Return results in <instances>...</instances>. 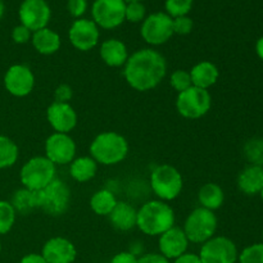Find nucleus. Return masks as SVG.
I'll use <instances>...</instances> for the list:
<instances>
[{
	"label": "nucleus",
	"instance_id": "nucleus-27",
	"mask_svg": "<svg viewBox=\"0 0 263 263\" xmlns=\"http://www.w3.org/2000/svg\"><path fill=\"white\" fill-rule=\"evenodd\" d=\"M117 203L118 200L110 190L102 189L92 194L90 199V208L98 216H109Z\"/></svg>",
	"mask_w": 263,
	"mask_h": 263
},
{
	"label": "nucleus",
	"instance_id": "nucleus-44",
	"mask_svg": "<svg viewBox=\"0 0 263 263\" xmlns=\"http://www.w3.org/2000/svg\"><path fill=\"white\" fill-rule=\"evenodd\" d=\"M3 14H4V3L3 0H0V20L3 18Z\"/></svg>",
	"mask_w": 263,
	"mask_h": 263
},
{
	"label": "nucleus",
	"instance_id": "nucleus-48",
	"mask_svg": "<svg viewBox=\"0 0 263 263\" xmlns=\"http://www.w3.org/2000/svg\"><path fill=\"white\" fill-rule=\"evenodd\" d=\"M262 239H263V234H262Z\"/></svg>",
	"mask_w": 263,
	"mask_h": 263
},
{
	"label": "nucleus",
	"instance_id": "nucleus-3",
	"mask_svg": "<svg viewBox=\"0 0 263 263\" xmlns=\"http://www.w3.org/2000/svg\"><path fill=\"white\" fill-rule=\"evenodd\" d=\"M128 143L125 136L116 131H105L94 138L90 144L91 158L98 164L116 166L125 161L128 154Z\"/></svg>",
	"mask_w": 263,
	"mask_h": 263
},
{
	"label": "nucleus",
	"instance_id": "nucleus-10",
	"mask_svg": "<svg viewBox=\"0 0 263 263\" xmlns=\"http://www.w3.org/2000/svg\"><path fill=\"white\" fill-rule=\"evenodd\" d=\"M198 256L202 263H236L239 253L231 239L226 236H213L202 244Z\"/></svg>",
	"mask_w": 263,
	"mask_h": 263
},
{
	"label": "nucleus",
	"instance_id": "nucleus-38",
	"mask_svg": "<svg viewBox=\"0 0 263 263\" xmlns=\"http://www.w3.org/2000/svg\"><path fill=\"white\" fill-rule=\"evenodd\" d=\"M72 95H73L72 87L69 86V85L62 84L59 85L55 89V91H54V97H55V100H54V102L68 103L69 100L72 99Z\"/></svg>",
	"mask_w": 263,
	"mask_h": 263
},
{
	"label": "nucleus",
	"instance_id": "nucleus-37",
	"mask_svg": "<svg viewBox=\"0 0 263 263\" xmlns=\"http://www.w3.org/2000/svg\"><path fill=\"white\" fill-rule=\"evenodd\" d=\"M31 37L32 32L23 25H18L13 28L12 39L15 44H26L31 40Z\"/></svg>",
	"mask_w": 263,
	"mask_h": 263
},
{
	"label": "nucleus",
	"instance_id": "nucleus-18",
	"mask_svg": "<svg viewBox=\"0 0 263 263\" xmlns=\"http://www.w3.org/2000/svg\"><path fill=\"white\" fill-rule=\"evenodd\" d=\"M158 247L162 256L166 257L167 259H176L186 253L189 240L181 228L174 226L159 236Z\"/></svg>",
	"mask_w": 263,
	"mask_h": 263
},
{
	"label": "nucleus",
	"instance_id": "nucleus-40",
	"mask_svg": "<svg viewBox=\"0 0 263 263\" xmlns=\"http://www.w3.org/2000/svg\"><path fill=\"white\" fill-rule=\"evenodd\" d=\"M138 263H171L161 253H148L138 258Z\"/></svg>",
	"mask_w": 263,
	"mask_h": 263
},
{
	"label": "nucleus",
	"instance_id": "nucleus-5",
	"mask_svg": "<svg viewBox=\"0 0 263 263\" xmlns=\"http://www.w3.org/2000/svg\"><path fill=\"white\" fill-rule=\"evenodd\" d=\"M151 185L159 200L170 202L181 194L184 180L176 167L171 164H159L152 171Z\"/></svg>",
	"mask_w": 263,
	"mask_h": 263
},
{
	"label": "nucleus",
	"instance_id": "nucleus-14",
	"mask_svg": "<svg viewBox=\"0 0 263 263\" xmlns=\"http://www.w3.org/2000/svg\"><path fill=\"white\" fill-rule=\"evenodd\" d=\"M68 37L73 48L80 51H89L99 43V27L94 21L79 18L72 23L68 31Z\"/></svg>",
	"mask_w": 263,
	"mask_h": 263
},
{
	"label": "nucleus",
	"instance_id": "nucleus-36",
	"mask_svg": "<svg viewBox=\"0 0 263 263\" xmlns=\"http://www.w3.org/2000/svg\"><path fill=\"white\" fill-rule=\"evenodd\" d=\"M67 9L74 18H81L87 9V0H68Z\"/></svg>",
	"mask_w": 263,
	"mask_h": 263
},
{
	"label": "nucleus",
	"instance_id": "nucleus-32",
	"mask_svg": "<svg viewBox=\"0 0 263 263\" xmlns=\"http://www.w3.org/2000/svg\"><path fill=\"white\" fill-rule=\"evenodd\" d=\"M239 263H263V243L252 244L241 251L238 257Z\"/></svg>",
	"mask_w": 263,
	"mask_h": 263
},
{
	"label": "nucleus",
	"instance_id": "nucleus-20",
	"mask_svg": "<svg viewBox=\"0 0 263 263\" xmlns=\"http://www.w3.org/2000/svg\"><path fill=\"white\" fill-rule=\"evenodd\" d=\"M190 77H192L193 86L208 90L217 82L220 71L212 62L202 61L190 69Z\"/></svg>",
	"mask_w": 263,
	"mask_h": 263
},
{
	"label": "nucleus",
	"instance_id": "nucleus-33",
	"mask_svg": "<svg viewBox=\"0 0 263 263\" xmlns=\"http://www.w3.org/2000/svg\"><path fill=\"white\" fill-rule=\"evenodd\" d=\"M170 84L176 91H185L193 86L190 72L185 71V69H176V71L172 72L171 77H170Z\"/></svg>",
	"mask_w": 263,
	"mask_h": 263
},
{
	"label": "nucleus",
	"instance_id": "nucleus-1",
	"mask_svg": "<svg viewBox=\"0 0 263 263\" xmlns=\"http://www.w3.org/2000/svg\"><path fill=\"white\" fill-rule=\"evenodd\" d=\"M166 73V58L151 48L140 49L131 54L123 66V77L136 91H149L157 87Z\"/></svg>",
	"mask_w": 263,
	"mask_h": 263
},
{
	"label": "nucleus",
	"instance_id": "nucleus-43",
	"mask_svg": "<svg viewBox=\"0 0 263 263\" xmlns=\"http://www.w3.org/2000/svg\"><path fill=\"white\" fill-rule=\"evenodd\" d=\"M256 51H257V55H258L259 58H261L263 61V36H262V37H259L258 40H257Z\"/></svg>",
	"mask_w": 263,
	"mask_h": 263
},
{
	"label": "nucleus",
	"instance_id": "nucleus-17",
	"mask_svg": "<svg viewBox=\"0 0 263 263\" xmlns=\"http://www.w3.org/2000/svg\"><path fill=\"white\" fill-rule=\"evenodd\" d=\"M41 256L48 263H73L77 257V251L71 240L55 236L44 244Z\"/></svg>",
	"mask_w": 263,
	"mask_h": 263
},
{
	"label": "nucleus",
	"instance_id": "nucleus-15",
	"mask_svg": "<svg viewBox=\"0 0 263 263\" xmlns=\"http://www.w3.org/2000/svg\"><path fill=\"white\" fill-rule=\"evenodd\" d=\"M4 85L8 92L13 97H27L35 87V76L30 67L25 64H14L5 72Z\"/></svg>",
	"mask_w": 263,
	"mask_h": 263
},
{
	"label": "nucleus",
	"instance_id": "nucleus-28",
	"mask_svg": "<svg viewBox=\"0 0 263 263\" xmlns=\"http://www.w3.org/2000/svg\"><path fill=\"white\" fill-rule=\"evenodd\" d=\"M20 151L12 139L0 135V170L12 167L17 162Z\"/></svg>",
	"mask_w": 263,
	"mask_h": 263
},
{
	"label": "nucleus",
	"instance_id": "nucleus-22",
	"mask_svg": "<svg viewBox=\"0 0 263 263\" xmlns=\"http://www.w3.org/2000/svg\"><path fill=\"white\" fill-rule=\"evenodd\" d=\"M238 186L247 195H256L263 187V167L248 166L240 172L238 177Z\"/></svg>",
	"mask_w": 263,
	"mask_h": 263
},
{
	"label": "nucleus",
	"instance_id": "nucleus-4",
	"mask_svg": "<svg viewBox=\"0 0 263 263\" xmlns=\"http://www.w3.org/2000/svg\"><path fill=\"white\" fill-rule=\"evenodd\" d=\"M217 226L218 220L213 211L198 207L189 213L182 230L189 243L203 244L215 236Z\"/></svg>",
	"mask_w": 263,
	"mask_h": 263
},
{
	"label": "nucleus",
	"instance_id": "nucleus-29",
	"mask_svg": "<svg viewBox=\"0 0 263 263\" xmlns=\"http://www.w3.org/2000/svg\"><path fill=\"white\" fill-rule=\"evenodd\" d=\"M15 216L17 213L13 205L9 202L0 200V235H4L12 230L15 222Z\"/></svg>",
	"mask_w": 263,
	"mask_h": 263
},
{
	"label": "nucleus",
	"instance_id": "nucleus-25",
	"mask_svg": "<svg viewBox=\"0 0 263 263\" xmlns=\"http://www.w3.org/2000/svg\"><path fill=\"white\" fill-rule=\"evenodd\" d=\"M98 172V163L91 157H79L69 163V174L77 182H87L94 179Z\"/></svg>",
	"mask_w": 263,
	"mask_h": 263
},
{
	"label": "nucleus",
	"instance_id": "nucleus-42",
	"mask_svg": "<svg viewBox=\"0 0 263 263\" xmlns=\"http://www.w3.org/2000/svg\"><path fill=\"white\" fill-rule=\"evenodd\" d=\"M20 263H48V262L44 259V257L41 256V254L30 253V254H27V256L23 257V258L21 259Z\"/></svg>",
	"mask_w": 263,
	"mask_h": 263
},
{
	"label": "nucleus",
	"instance_id": "nucleus-8",
	"mask_svg": "<svg viewBox=\"0 0 263 263\" xmlns=\"http://www.w3.org/2000/svg\"><path fill=\"white\" fill-rule=\"evenodd\" d=\"M39 208L50 216H62L71 202V189L63 180L54 179L43 190L37 192Z\"/></svg>",
	"mask_w": 263,
	"mask_h": 263
},
{
	"label": "nucleus",
	"instance_id": "nucleus-19",
	"mask_svg": "<svg viewBox=\"0 0 263 263\" xmlns=\"http://www.w3.org/2000/svg\"><path fill=\"white\" fill-rule=\"evenodd\" d=\"M100 58L108 67H123L128 59V51L125 44L118 39H109L100 45Z\"/></svg>",
	"mask_w": 263,
	"mask_h": 263
},
{
	"label": "nucleus",
	"instance_id": "nucleus-6",
	"mask_svg": "<svg viewBox=\"0 0 263 263\" xmlns=\"http://www.w3.org/2000/svg\"><path fill=\"white\" fill-rule=\"evenodd\" d=\"M55 174L57 166L45 156L33 157L21 168V182L26 189L40 192L57 179Z\"/></svg>",
	"mask_w": 263,
	"mask_h": 263
},
{
	"label": "nucleus",
	"instance_id": "nucleus-35",
	"mask_svg": "<svg viewBox=\"0 0 263 263\" xmlns=\"http://www.w3.org/2000/svg\"><path fill=\"white\" fill-rule=\"evenodd\" d=\"M172 25H174V33H179V35H189L193 31L194 23L193 20L187 15H182V17L172 18Z\"/></svg>",
	"mask_w": 263,
	"mask_h": 263
},
{
	"label": "nucleus",
	"instance_id": "nucleus-31",
	"mask_svg": "<svg viewBox=\"0 0 263 263\" xmlns=\"http://www.w3.org/2000/svg\"><path fill=\"white\" fill-rule=\"evenodd\" d=\"M192 8L193 0H166L167 14L171 18L187 15Z\"/></svg>",
	"mask_w": 263,
	"mask_h": 263
},
{
	"label": "nucleus",
	"instance_id": "nucleus-26",
	"mask_svg": "<svg viewBox=\"0 0 263 263\" xmlns=\"http://www.w3.org/2000/svg\"><path fill=\"white\" fill-rule=\"evenodd\" d=\"M10 204L14 208L15 213H20V215H28V213L32 212L33 210L39 208L37 192H32V190L26 189V187L17 190V192L13 194L12 203H10Z\"/></svg>",
	"mask_w": 263,
	"mask_h": 263
},
{
	"label": "nucleus",
	"instance_id": "nucleus-41",
	"mask_svg": "<svg viewBox=\"0 0 263 263\" xmlns=\"http://www.w3.org/2000/svg\"><path fill=\"white\" fill-rule=\"evenodd\" d=\"M174 263H202L199 256L194 253H184L179 258L175 259Z\"/></svg>",
	"mask_w": 263,
	"mask_h": 263
},
{
	"label": "nucleus",
	"instance_id": "nucleus-45",
	"mask_svg": "<svg viewBox=\"0 0 263 263\" xmlns=\"http://www.w3.org/2000/svg\"><path fill=\"white\" fill-rule=\"evenodd\" d=\"M136 2L141 3V2H143V0H125V3H126V4H127V3H136Z\"/></svg>",
	"mask_w": 263,
	"mask_h": 263
},
{
	"label": "nucleus",
	"instance_id": "nucleus-24",
	"mask_svg": "<svg viewBox=\"0 0 263 263\" xmlns=\"http://www.w3.org/2000/svg\"><path fill=\"white\" fill-rule=\"evenodd\" d=\"M225 200V194L220 185L213 184V182H208L204 184L198 192V202H199L200 207L205 208L215 212L216 210L221 208Z\"/></svg>",
	"mask_w": 263,
	"mask_h": 263
},
{
	"label": "nucleus",
	"instance_id": "nucleus-2",
	"mask_svg": "<svg viewBox=\"0 0 263 263\" xmlns=\"http://www.w3.org/2000/svg\"><path fill=\"white\" fill-rule=\"evenodd\" d=\"M175 226V212L163 200H149L138 211L136 228L149 236H161Z\"/></svg>",
	"mask_w": 263,
	"mask_h": 263
},
{
	"label": "nucleus",
	"instance_id": "nucleus-7",
	"mask_svg": "<svg viewBox=\"0 0 263 263\" xmlns=\"http://www.w3.org/2000/svg\"><path fill=\"white\" fill-rule=\"evenodd\" d=\"M211 107H212V97L208 90L192 86L177 95V112L187 120L202 118L210 112Z\"/></svg>",
	"mask_w": 263,
	"mask_h": 263
},
{
	"label": "nucleus",
	"instance_id": "nucleus-39",
	"mask_svg": "<svg viewBox=\"0 0 263 263\" xmlns=\"http://www.w3.org/2000/svg\"><path fill=\"white\" fill-rule=\"evenodd\" d=\"M110 263H138V257L133 252H120L113 256Z\"/></svg>",
	"mask_w": 263,
	"mask_h": 263
},
{
	"label": "nucleus",
	"instance_id": "nucleus-12",
	"mask_svg": "<svg viewBox=\"0 0 263 263\" xmlns=\"http://www.w3.org/2000/svg\"><path fill=\"white\" fill-rule=\"evenodd\" d=\"M76 143L69 134L54 133L45 141V157L55 166H66L74 159Z\"/></svg>",
	"mask_w": 263,
	"mask_h": 263
},
{
	"label": "nucleus",
	"instance_id": "nucleus-9",
	"mask_svg": "<svg viewBox=\"0 0 263 263\" xmlns=\"http://www.w3.org/2000/svg\"><path fill=\"white\" fill-rule=\"evenodd\" d=\"M172 18L167 13L157 12L143 21L140 35L149 45L158 46L166 44L174 35Z\"/></svg>",
	"mask_w": 263,
	"mask_h": 263
},
{
	"label": "nucleus",
	"instance_id": "nucleus-47",
	"mask_svg": "<svg viewBox=\"0 0 263 263\" xmlns=\"http://www.w3.org/2000/svg\"><path fill=\"white\" fill-rule=\"evenodd\" d=\"M0 251H2V243H0Z\"/></svg>",
	"mask_w": 263,
	"mask_h": 263
},
{
	"label": "nucleus",
	"instance_id": "nucleus-11",
	"mask_svg": "<svg viewBox=\"0 0 263 263\" xmlns=\"http://www.w3.org/2000/svg\"><path fill=\"white\" fill-rule=\"evenodd\" d=\"M125 0H95L91 8L92 21L104 30H113L125 22Z\"/></svg>",
	"mask_w": 263,
	"mask_h": 263
},
{
	"label": "nucleus",
	"instance_id": "nucleus-21",
	"mask_svg": "<svg viewBox=\"0 0 263 263\" xmlns=\"http://www.w3.org/2000/svg\"><path fill=\"white\" fill-rule=\"evenodd\" d=\"M113 228L120 231H130L136 228L138 211L126 202H118L108 216Z\"/></svg>",
	"mask_w": 263,
	"mask_h": 263
},
{
	"label": "nucleus",
	"instance_id": "nucleus-13",
	"mask_svg": "<svg viewBox=\"0 0 263 263\" xmlns=\"http://www.w3.org/2000/svg\"><path fill=\"white\" fill-rule=\"evenodd\" d=\"M21 25L27 27L31 32L48 27L51 10L45 0H23L20 10Z\"/></svg>",
	"mask_w": 263,
	"mask_h": 263
},
{
	"label": "nucleus",
	"instance_id": "nucleus-30",
	"mask_svg": "<svg viewBox=\"0 0 263 263\" xmlns=\"http://www.w3.org/2000/svg\"><path fill=\"white\" fill-rule=\"evenodd\" d=\"M244 154L252 164L263 167V139L256 138L249 140L244 146Z\"/></svg>",
	"mask_w": 263,
	"mask_h": 263
},
{
	"label": "nucleus",
	"instance_id": "nucleus-16",
	"mask_svg": "<svg viewBox=\"0 0 263 263\" xmlns=\"http://www.w3.org/2000/svg\"><path fill=\"white\" fill-rule=\"evenodd\" d=\"M46 120L55 133L68 134L76 127L79 118L69 103L53 102L46 109Z\"/></svg>",
	"mask_w": 263,
	"mask_h": 263
},
{
	"label": "nucleus",
	"instance_id": "nucleus-23",
	"mask_svg": "<svg viewBox=\"0 0 263 263\" xmlns=\"http://www.w3.org/2000/svg\"><path fill=\"white\" fill-rule=\"evenodd\" d=\"M32 45L39 54L43 55H51L57 53L61 48V37L55 31L45 27L32 32Z\"/></svg>",
	"mask_w": 263,
	"mask_h": 263
},
{
	"label": "nucleus",
	"instance_id": "nucleus-46",
	"mask_svg": "<svg viewBox=\"0 0 263 263\" xmlns=\"http://www.w3.org/2000/svg\"><path fill=\"white\" fill-rule=\"evenodd\" d=\"M259 195H261V198H262V200H263V187H262L261 192H259Z\"/></svg>",
	"mask_w": 263,
	"mask_h": 263
},
{
	"label": "nucleus",
	"instance_id": "nucleus-34",
	"mask_svg": "<svg viewBox=\"0 0 263 263\" xmlns=\"http://www.w3.org/2000/svg\"><path fill=\"white\" fill-rule=\"evenodd\" d=\"M145 7L141 3H127L126 4L125 20L128 22L138 23L145 20Z\"/></svg>",
	"mask_w": 263,
	"mask_h": 263
}]
</instances>
